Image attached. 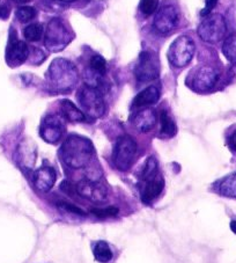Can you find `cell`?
<instances>
[{"label":"cell","mask_w":236,"mask_h":263,"mask_svg":"<svg viewBox=\"0 0 236 263\" xmlns=\"http://www.w3.org/2000/svg\"><path fill=\"white\" fill-rule=\"evenodd\" d=\"M59 156L64 164L73 170L84 168L94 156L92 142L83 136L72 135L63 143Z\"/></svg>","instance_id":"1"},{"label":"cell","mask_w":236,"mask_h":263,"mask_svg":"<svg viewBox=\"0 0 236 263\" xmlns=\"http://www.w3.org/2000/svg\"><path fill=\"white\" fill-rule=\"evenodd\" d=\"M78 79L79 74L75 65L65 58L54 60L47 72V80L50 88L58 93L71 90L78 83Z\"/></svg>","instance_id":"2"},{"label":"cell","mask_w":236,"mask_h":263,"mask_svg":"<svg viewBox=\"0 0 236 263\" xmlns=\"http://www.w3.org/2000/svg\"><path fill=\"white\" fill-rule=\"evenodd\" d=\"M73 40V34L69 27L59 17H53L48 24L44 35L45 47L51 52L62 51Z\"/></svg>","instance_id":"3"},{"label":"cell","mask_w":236,"mask_h":263,"mask_svg":"<svg viewBox=\"0 0 236 263\" xmlns=\"http://www.w3.org/2000/svg\"><path fill=\"white\" fill-rule=\"evenodd\" d=\"M137 143L130 136H122L117 139L112 152V161L117 170L129 171L137 158Z\"/></svg>","instance_id":"4"},{"label":"cell","mask_w":236,"mask_h":263,"mask_svg":"<svg viewBox=\"0 0 236 263\" xmlns=\"http://www.w3.org/2000/svg\"><path fill=\"white\" fill-rule=\"evenodd\" d=\"M78 101L80 104V109L83 110L86 117L90 119H100L104 115L106 111V104H104L103 98L97 88L84 86L78 93Z\"/></svg>","instance_id":"5"},{"label":"cell","mask_w":236,"mask_h":263,"mask_svg":"<svg viewBox=\"0 0 236 263\" xmlns=\"http://www.w3.org/2000/svg\"><path fill=\"white\" fill-rule=\"evenodd\" d=\"M196 51L193 40L189 36H179L168 50V60L176 67L187 66Z\"/></svg>","instance_id":"6"},{"label":"cell","mask_w":236,"mask_h":263,"mask_svg":"<svg viewBox=\"0 0 236 263\" xmlns=\"http://www.w3.org/2000/svg\"><path fill=\"white\" fill-rule=\"evenodd\" d=\"M227 22L220 14H210L204 17L198 27V36L204 42L217 43L225 37Z\"/></svg>","instance_id":"7"},{"label":"cell","mask_w":236,"mask_h":263,"mask_svg":"<svg viewBox=\"0 0 236 263\" xmlns=\"http://www.w3.org/2000/svg\"><path fill=\"white\" fill-rule=\"evenodd\" d=\"M219 79V72L214 67L204 65L191 72L188 78V86L194 92H207L214 87Z\"/></svg>","instance_id":"8"},{"label":"cell","mask_w":236,"mask_h":263,"mask_svg":"<svg viewBox=\"0 0 236 263\" xmlns=\"http://www.w3.org/2000/svg\"><path fill=\"white\" fill-rule=\"evenodd\" d=\"M160 73L158 57L152 52L144 51L140 53L137 65L134 69V76L139 81H151L156 79Z\"/></svg>","instance_id":"9"},{"label":"cell","mask_w":236,"mask_h":263,"mask_svg":"<svg viewBox=\"0 0 236 263\" xmlns=\"http://www.w3.org/2000/svg\"><path fill=\"white\" fill-rule=\"evenodd\" d=\"M180 21V12L175 6L166 5L158 11L155 17H154V28L159 33L166 34L176 28Z\"/></svg>","instance_id":"10"},{"label":"cell","mask_w":236,"mask_h":263,"mask_svg":"<svg viewBox=\"0 0 236 263\" xmlns=\"http://www.w3.org/2000/svg\"><path fill=\"white\" fill-rule=\"evenodd\" d=\"M64 130V123L58 116L48 115L44 117L42 123H41L40 135L47 143L56 144L63 137Z\"/></svg>","instance_id":"11"},{"label":"cell","mask_w":236,"mask_h":263,"mask_svg":"<svg viewBox=\"0 0 236 263\" xmlns=\"http://www.w3.org/2000/svg\"><path fill=\"white\" fill-rule=\"evenodd\" d=\"M75 192L85 199L93 203H102L108 196L107 189L92 180H84L75 185Z\"/></svg>","instance_id":"12"},{"label":"cell","mask_w":236,"mask_h":263,"mask_svg":"<svg viewBox=\"0 0 236 263\" xmlns=\"http://www.w3.org/2000/svg\"><path fill=\"white\" fill-rule=\"evenodd\" d=\"M29 56V49L24 41L11 37V42L6 50V62L10 66H19L27 61Z\"/></svg>","instance_id":"13"},{"label":"cell","mask_w":236,"mask_h":263,"mask_svg":"<svg viewBox=\"0 0 236 263\" xmlns=\"http://www.w3.org/2000/svg\"><path fill=\"white\" fill-rule=\"evenodd\" d=\"M163 188H165V180L160 175L156 174L147 180H144V185L140 192L142 201L145 204H151L160 196Z\"/></svg>","instance_id":"14"},{"label":"cell","mask_w":236,"mask_h":263,"mask_svg":"<svg viewBox=\"0 0 236 263\" xmlns=\"http://www.w3.org/2000/svg\"><path fill=\"white\" fill-rule=\"evenodd\" d=\"M56 182V172L50 166H42L35 172L34 184L40 192L47 193Z\"/></svg>","instance_id":"15"},{"label":"cell","mask_w":236,"mask_h":263,"mask_svg":"<svg viewBox=\"0 0 236 263\" xmlns=\"http://www.w3.org/2000/svg\"><path fill=\"white\" fill-rule=\"evenodd\" d=\"M132 123L134 128L142 131V133H147L152 130L156 123V114L152 108H146V109L139 110L137 114L133 116Z\"/></svg>","instance_id":"16"},{"label":"cell","mask_w":236,"mask_h":263,"mask_svg":"<svg viewBox=\"0 0 236 263\" xmlns=\"http://www.w3.org/2000/svg\"><path fill=\"white\" fill-rule=\"evenodd\" d=\"M159 99H160V90L155 86H149V87L145 88L139 94H137V97L133 99L132 107L142 108L151 106V104L156 103Z\"/></svg>","instance_id":"17"},{"label":"cell","mask_w":236,"mask_h":263,"mask_svg":"<svg viewBox=\"0 0 236 263\" xmlns=\"http://www.w3.org/2000/svg\"><path fill=\"white\" fill-rule=\"evenodd\" d=\"M61 111L64 119L70 122H84L86 121V115L83 110L75 107L70 100H63L61 101Z\"/></svg>","instance_id":"18"},{"label":"cell","mask_w":236,"mask_h":263,"mask_svg":"<svg viewBox=\"0 0 236 263\" xmlns=\"http://www.w3.org/2000/svg\"><path fill=\"white\" fill-rule=\"evenodd\" d=\"M220 195L225 197L236 198V173L226 176L218 187Z\"/></svg>","instance_id":"19"},{"label":"cell","mask_w":236,"mask_h":263,"mask_svg":"<svg viewBox=\"0 0 236 263\" xmlns=\"http://www.w3.org/2000/svg\"><path fill=\"white\" fill-rule=\"evenodd\" d=\"M94 256L96 258V261L101 263H109L113 257V253L111 248L106 241H97L94 245L93 248Z\"/></svg>","instance_id":"20"},{"label":"cell","mask_w":236,"mask_h":263,"mask_svg":"<svg viewBox=\"0 0 236 263\" xmlns=\"http://www.w3.org/2000/svg\"><path fill=\"white\" fill-rule=\"evenodd\" d=\"M161 120V135L165 136V137H174L177 133V126L175 121L171 119L169 112L167 110H162L160 115Z\"/></svg>","instance_id":"21"},{"label":"cell","mask_w":236,"mask_h":263,"mask_svg":"<svg viewBox=\"0 0 236 263\" xmlns=\"http://www.w3.org/2000/svg\"><path fill=\"white\" fill-rule=\"evenodd\" d=\"M19 157L22 165L26 167H31L36 160V152L34 146H29L27 143H22L19 148Z\"/></svg>","instance_id":"22"},{"label":"cell","mask_w":236,"mask_h":263,"mask_svg":"<svg viewBox=\"0 0 236 263\" xmlns=\"http://www.w3.org/2000/svg\"><path fill=\"white\" fill-rule=\"evenodd\" d=\"M222 52L230 63L236 64V35H231L225 40Z\"/></svg>","instance_id":"23"},{"label":"cell","mask_w":236,"mask_h":263,"mask_svg":"<svg viewBox=\"0 0 236 263\" xmlns=\"http://www.w3.org/2000/svg\"><path fill=\"white\" fill-rule=\"evenodd\" d=\"M24 36L29 42H37L43 36V26L41 24H31L24 29Z\"/></svg>","instance_id":"24"},{"label":"cell","mask_w":236,"mask_h":263,"mask_svg":"<svg viewBox=\"0 0 236 263\" xmlns=\"http://www.w3.org/2000/svg\"><path fill=\"white\" fill-rule=\"evenodd\" d=\"M36 14H37V12H36L35 8L31 6H21L17 8L15 13L16 19L22 22V24H26V22L33 20Z\"/></svg>","instance_id":"25"},{"label":"cell","mask_w":236,"mask_h":263,"mask_svg":"<svg viewBox=\"0 0 236 263\" xmlns=\"http://www.w3.org/2000/svg\"><path fill=\"white\" fill-rule=\"evenodd\" d=\"M89 69L96 72V73L104 76L107 72V62L102 56L96 55L92 57V60L89 61Z\"/></svg>","instance_id":"26"},{"label":"cell","mask_w":236,"mask_h":263,"mask_svg":"<svg viewBox=\"0 0 236 263\" xmlns=\"http://www.w3.org/2000/svg\"><path fill=\"white\" fill-rule=\"evenodd\" d=\"M156 174H158V161L154 157H149L142 172V179L143 181L147 180Z\"/></svg>","instance_id":"27"},{"label":"cell","mask_w":236,"mask_h":263,"mask_svg":"<svg viewBox=\"0 0 236 263\" xmlns=\"http://www.w3.org/2000/svg\"><path fill=\"white\" fill-rule=\"evenodd\" d=\"M159 0H140L139 10L144 15H152L158 11Z\"/></svg>","instance_id":"28"},{"label":"cell","mask_w":236,"mask_h":263,"mask_svg":"<svg viewBox=\"0 0 236 263\" xmlns=\"http://www.w3.org/2000/svg\"><path fill=\"white\" fill-rule=\"evenodd\" d=\"M90 212L97 218H108V217H115L118 214V209L115 206H108L103 209L94 208Z\"/></svg>","instance_id":"29"},{"label":"cell","mask_w":236,"mask_h":263,"mask_svg":"<svg viewBox=\"0 0 236 263\" xmlns=\"http://www.w3.org/2000/svg\"><path fill=\"white\" fill-rule=\"evenodd\" d=\"M58 208L62 209V210H65L67 212H70V214H73V215H78V216H85L86 215L80 208L75 206L74 204H71V203H67V202H59Z\"/></svg>","instance_id":"30"},{"label":"cell","mask_w":236,"mask_h":263,"mask_svg":"<svg viewBox=\"0 0 236 263\" xmlns=\"http://www.w3.org/2000/svg\"><path fill=\"white\" fill-rule=\"evenodd\" d=\"M218 0H205V8L202 11V15L203 16H207L211 14V12L213 11V8L217 6Z\"/></svg>","instance_id":"31"},{"label":"cell","mask_w":236,"mask_h":263,"mask_svg":"<svg viewBox=\"0 0 236 263\" xmlns=\"http://www.w3.org/2000/svg\"><path fill=\"white\" fill-rule=\"evenodd\" d=\"M227 144L233 152H236V129L231 131L228 138H227Z\"/></svg>","instance_id":"32"},{"label":"cell","mask_w":236,"mask_h":263,"mask_svg":"<svg viewBox=\"0 0 236 263\" xmlns=\"http://www.w3.org/2000/svg\"><path fill=\"white\" fill-rule=\"evenodd\" d=\"M228 25L236 29V7H231L228 11Z\"/></svg>","instance_id":"33"},{"label":"cell","mask_w":236,"mask_h":263,"mask_svg":"<svg viewBox=\"0 0 236 263\" xmlns=\"http://www.w3.org/2000/svg\"><path fill=\"white\" fill-rule=\"evenodd\" d=\"M8 15V8L0 4V17H6Z\"/></svg>","instance_id":"34"},{"label":"cell","mask_w":236,"mask_h":263,"mask_svg":"<svg viewBox=\"0 0 236 263\" xmlns=\"http://www.w3.org/2000/svg\"><path fill=\"white\" fill-rule=\"evenodd\" d=\"M52 2L61 3V4H72V3L76 2V0H52Z\"/></svg>","instance_id":"35"},{"label":"cell","mask_w":236,"mask_h":263,"mask_svg":"<svg viewBox=\"0 0 236 263\" xmlns=\"http://www.w3.org/2000/svg\"><path fill=\"white\" fill-rule=\"evenodd\" d=\"M230 230L236 234V220H233L230 223Z\"/></svg>","instance_id":"36"},{"label":"cell","mask_w":236,"mask_h":263,"mask_svg":"<svg viewBox=\"0 0 236 263\" xmlns=\"http://www.w3.org/2000/svg\"><path fill=\"white\" fill-rule=\"evenodd\" d=\"M14 2L17 4H27V3L31 2V0H14Z\"/></svg>","instance_id":"37"}]
</instances>
